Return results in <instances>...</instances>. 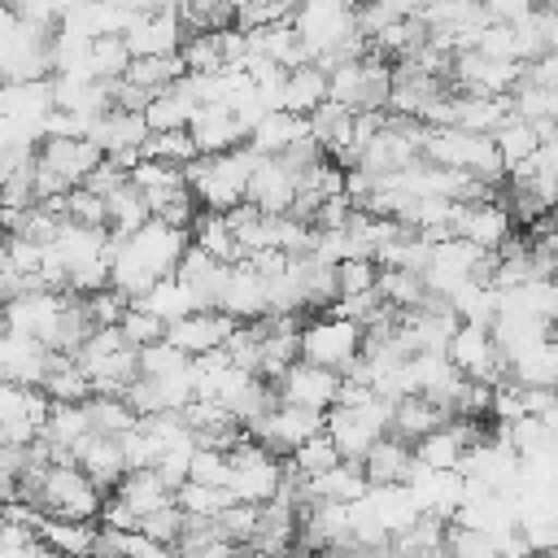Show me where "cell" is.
Wrapping results in <instances>:
<instances>
[{"mask_svg":"<svg viewBox=\"0 0 558 558\" xmlns=\"http://www.w3.org/2000/svg\"><path fill=\"white\" fill-rule=\"evenodd\" d=\"M253 166H257V153L248 144L235 148V153H222V157H196L183 170L196 209L201 214H231L235 205H244Z\"/></svg>","mask_w":558,"mask_h":558,"instance_id":"cell-1","label":"cell"},{"mask_svg":"<svg viewBox=\"0 0 558 558\" xmlns=\"http://www.w3.org/2000/svg\"><path fill=\"white\" fill-rule=\"evenodd\" d=\"M392 427V401L388 397H366L362 405H331L323 414V436L336 445L340 462H357L371 453L375 440H384Z\"/></svg>","mask_w":558,"mask_h":558,"instance_id":"cell-2","label":"cell"},{"mask_svg":"<svg viewBox=\"0 0 558 558\" xmlns=\"http://www.w3.org/2000/svg\"><path fill=\"white\" fill-rule=\"evenodd\" d=\"M362 357V327L336 314H318V318H301V362L323 366L331 375H349L353 362Z\"/></svg>","mask_w":558,"mask_h":558,"instance_id":"cell-3","label":"cell"},{"mask_svg":"<svg viewBox=\"0 0 558 558\" xmlns=\"http://www.w3.org/2000/svg\"><path fill=\"white\" fill-rule=\"evenodd\" d=\"M227 462H231V475H227L231 501H240V506H266V501L279 497V488H283V462L279 458H270L253 440H240L227 453Z\"/></svg>","mask_w":558,"mask_h":558,"instance_id":"cell-4","label":"cell"},{"mask_svg":"<svg viewBox=\"0 0 558 558\" xmlns=\"http://www.w3.org/2000/svg\"><path fill=\"white\" fill-rule=\"evenodd\" d=\"M257 449H266L270 458L288 462L305 440L323 436V414L318 410H301V405H275L266 418H257L248 432H244Z\"/></svg>","mask_w":558,"mask_h":558,"instance_id":"cell-5","label":"cell"},{"mask_svg":"<svg viewBox=\"0 0 558 558\" xmlns=\"http://www.w3.org/2000/svg\"><path fill=\"white\" fill-rule=\"evenodd\" d=\"M445 357L453 362V371H458L462 379H475V384H488V388L510 384L506 357L497 353L493 331H484V327H466V323H458V331H453Z\"/></svg>","mask_w":558,"mask_h":558,"instance_id":"cell-6","label":"cell"},{"mask_svg":"<svg viewBox=\"0 0 558 558\" xmlns=\"http://www.w3.org/2000/svg\"><path fill=\"white\" fill-rule=\"evenodd\" d=\"M126 48H131V61L140 57H179L187 31L179 22V9L170 4H140L135 22L126 26Z\"/></svg>","mask_w":558,"mask_h":558,"instance_id":"cell-7","label":"cell"},{"mask_svg":"<svg viewBox=\"0 0 558 558\" xmlns=\"http://www.w3.org/2000/svg\"><path fill=\"white\" fill-rule=\"evenodd\" d=\"M453 235L480 253H501L510 240H514V218L506 209L501 196L493 201H475V205H458V222H453Z\"/></svg>","mask_w":558,"mask_h":558,"instance_id":"cell-8","label":"cell"},{"mask_svg":"<svg viewBox=\"0 0 558 558\" xmlns=\"http://www.w3.org/2000/svg\"><path fill=\"white\" fill-rule=\"evenodd\" d=\"M100 161H105V157H100V148H96L92 140H44V144L35 148V166H39L48 179H57L65 192L83 187L87 174H92Z\"/></svg>","mask_w":558,"mask_h":558,"instance_id":"cell-9","label":"cell"},{"mask_svg":"<svg viewBox=\"0 0 558 558\" xmlns=\"http://www.w3.org/2000/svg\"><path fill=\"white\" fill-rule=\"evenodd\" d=\"M270 388H275L279 405H301V410L327 414V410L336 405L340 375H331V371H323V366H310V362H292Z\"/></svg>","mask_w":558,"mask_h":558,"instance_id":"cell-10","label":"cell"},{"mask_svg":"<svg viewBox=\"0 0 558 558\" xmlns=\"http://www.w3.org/2000/svg\"><path fill=\"white\" fill-rule=\"evenodd\" d=\"M484 423H458L449 418L445 427L427 432L418 445H414V462L427 466V471H462V458L484 440Z\"/></svg>","mask_w":558,"mask_h":558,"instance_id":"cell-11","label":"cell"},{"mask_svg":"<svg viewBox=\"0 0 558 558\" xmlns=\"http://www.w3.org/2000/svg\"><path fill=\"white\" fill-rule=\"evenodd\" d=\"M218 314H227L231 323H257V318H266V279L248 266V262H235V266H227V275H222V288H218V305H214Z\"/></svg>","mask_w":558,"mask_h":558,"instance_id":"cell-12","label":"cell"},{"mask_svg":"<svg viewBox=\"0 0 558 558\" xmlns=\"http://www.w3.org/2000/svg\"><path fill=\"white\" fill-rule=\"evenodd\" d=\"M244 201L266 214V218H279V214H292V201H296V174L279 161V157H257L253 174H248V192Z\"/></svg>","mask_w":558,"mask_h":558,"instance_id":"cell-13","label":"cell"},{"mask_svg":"<svg viewBox=\"0 0 558 558\" xmlns=\"http://www.w3.org/2000/svg\"><path fill=\"white\" fill-rule=\"evenodd\" d=\"M235 327H240V323H231L227 314H218V310H201V314H187V318L170 323V327H166V344L179 349L183 357H205V353L222 349V344L231 340Z\"/></svg>","mask_w":558,"mask_h":558,"instance_id":"cell-14","label":"cell"},{"mask_svg":"<svg viewBox=\"0 0 558 558\" xmlns=\"http://www.w3.org/2000/svg\"><path fill=\"white\" fill-rule=\"evenodd\" d=\"M187 140L196 144L201 157H222V153H235L248 144V131L240 126V118L222 105H201L187 122Z\"/></svg>","mask_w":558,"mask_h":558,"instance_id":"cell-15","label":"cell"},{"mask_svg":"<svg viewBox=\"0 0 558 558\" xmlns=\"http://www.w3.org/2000/svg\"><path fill=\"white\" fill-rule=\"evenodd\" d=\"M48 366H52V353L35 336H17V331H4L0 336V384L39 388L44 375H48Z\"/></svg>","mask_w":558,"mask_h":558,"instance_id":"cell-16","label":"cell"},{"mask_svg":"<svg viewBox=\"0 0 558 558\" xmlns=\"http://www.w3.org/2000/svg\"><path fill=\"white\" fill-rule=\"evenodd\" d=\"M70 462L105 493V488H113L122 475H126V458H122V440H113V436H96V432H87L78 445H74V453H70Z\"/></svg>","mask_w":558,"mask_h":558,"instance_id":"cell-17","label":"cell"},{"mask_svg":"<svg viewBox=\"0 0 558 558\" xmlns=\"http://www.w3.org/2000/svg\"><path fill=\"white\" fill-rule=\"evenodd\" d=\"M414 466H418L414 462V445H405L397 436L375 440L371 453L362 458V475H366L371 488H401V484H410Z\"/></svg>","mask_w":558,"mask_h":558,"instance_id":"cell-18","label":"cell"},{"mask_svg":"<svg viewBox=\"0 0 558 558\" xmlns=\"http://www.w3.org/2000/svg\"><path fill=\"white\" fill-rule=\"evenodd\" d=\"M510 118V96H466L449 92V126L471 135H493Z\"/></svg>","mask_w":558,"mask_h":558,"instance_id":"cell-19","label":"cell"},{"mask_svg":"<svg viewBox=\"0 0 558 558\" xmlns=\"http://www.w3.org/2000/svg\"><path fill=\"white\" fill-rule=\"evenodd\" d=\"M366 488H371V484H366V475H362L357 462H336L331 471H323V475H314V480L301 484V506H305V501L353 506V501L366 497Z\"/></svg>","mask_w":558,"mask_h":558,"instance_id":"cell-20","label":"cell"},{"mask_svg":"<svg viewBox=\"0 0 558 558\" xmlns=\"http://www.w3.org/2000/svg\"><path fill=\"white\" fill-rule=\"evenodd\" d=\"M222 275H227V266H222V262H214L209 253H201L196 244H187V253H183V262H179V270H174V279L192 292L196 310H214V305H218Z\"/></svg>","mask_w":558,"mask_h":558,"instance_id":"cell-21","label":"cell"},{"mask_svg":"<svg viewBox=\"0 0 558 558\" xmlns=\"http://www.w3.org/2000/svg\"><path fill=\"white\" fill-rule=\"evenodd\" d=\"M301 140H310V118H292V113H283V109H275V113H266L253 131H248V148L257 153V157H283L292 144H301Z\"/></svg>","mask_w":558,"mask_h":558,"instance_id":"cell-22","label":"cell"},{"mask_svg":"<svg viewBox=\"0 0 558 558\" xmlns=\"http://www.w3.org/2000/svg\"><path fill=\"white\" fill-rule=\"evenodd\" d=\"M445 423H449L445 405H436L427 397H397L392 401V427H388V436H397L405 445H418L427 432H436Z\"/></svg>","mask_w":558,"mask_h":558,"instance_id":"cell-23","label":"cell"},{"mask_svg":"<svg viewBox=\"0 0 558 558\" xmlns=\"http://www.w3.org/2000/svg\"><path fill=\"white\" fill-rule=\"evenodd\" d=\"M323 105H327V74L318 65H301V70H288L283 74V87H279V109L283 113L310 118Z\"/></svg>","mask_w":558,"mask_h":558,"instance_id":"cell-24","label":"cell"},{"mask_svg":"<svg viewBox=\"0 0 558 558\" xmlns=\"http://www.w3.org/2000/svg\"><path fill=\"white\" fill-rule=\"evenodd\" d=\"M113 501H118L122 510H131L135 519H144V514H153V510L170 506V501H174V493L157 480V471H126V475L113 484Z\"/></svg>","mask_w":558,"mask_h":558,"instance_id":"cell-25","label":"cell"},{"mask_svg":"<svg viewBox=\"0 0 558 558\" xmlns=\"http://www.w3.org/2000/svg\"><path fill=\"white\" fill-rule=\"evenodd\" d=\"M148 218H153V214H148V201H144L131 183H122L118 192L105 196V231H109V240H126V235H135Z\"/></svg>","mask_w":558,"mask_h":558,"instance_id":"cell-26","label":"cell"},{"mask_svg":"<svg viewBox=\"0 0 558 558\" xmlns=\"http://www.w3.org/2000/svg\"><path fill=\"white\" fill-rule=\"evenodd\" d=\"M187 235H192V244H196L201 253H209V257L222 262V266L244 262V253H240V244H235V235H231V227H227L222 214H196L192 227H187Z\"/></svg>","mask_w":558,"mask_h":558,"instance_id":"cell-27","label":"cell"},{"mask_svg":"<svg viewBox=\"0 0 558 558\" xmlns=\"http://www.w3.org/2000/svg\"><path fill=\"white\" fill-rule=\"evenodd\" d=\"M135 305H140L144 314H153L157 323H166V327H170V323H179V318H187V314H201V310H196V301H192V292H187L174 275H170V279H157V283L135 301Z\"/></svg>","mask_w":558,"mask_h":558,"instance_id":"cell-28","label":"cell"},{"mask_svg":"<svg viewBox=\"0 0 558 558\" xmlns=\"http://www.w3.org/2000/svg\"><path fill=\"white\" fill-rule=\"evenodd\" d=\"M39 541L57 558H92L96 549V523H61V519H39Z\"/></svg>","mask_w":558,"mask_h":558,"instance_id":"cell-29","label":"cell"},{"mask_svg":"<svg viewBox=\"0 0 558 558\" xmlns=\"http://www.w3.org/2000/svg\"><path fill=\"white\" fill-rule=\"evenodd\" d=\"M39 392H44L52 405H83V401L92 397V384H87V375L78 371L74 357H52V366H48Z\"/></svg>","mask_w":558,"mask_h":558,"instance_id":"cell-30","label":"cell"},{"mask_svg":"<svg viewBox=\"0 0 558 558\" xmlns=\"http://www.w3.org/2000/svg\"><path fill=\"white\" fill-rule=\"evenodd\" d=\"M192 113H196V105H192V100H187L179 87H170V92H157V96L144 105V126H148V135L187 131Z\"/></svg>","mask_w":558,"mask_h":558,"instance_id":"cell-31","label":"cell"},{"mask_svg":"<svg viewBox=\"0 0 558 558\" xmlns=\"http://www.w3.org/2000/svg\"><path fill=\"white\" fill-rule=\"evenodd\" d=\"M493 144H497V157H501V166H506V174L514 170V166H523L527 157H536V148H541V135H536V126L532 122H523V118H506L497 131H493Z\"/></svg>","mask_w":558,"mask_h":558,"instance_id":"cell-32","label":"cell"},{"mask_svg":"<svg viewBox=\"0 0 558 558\" xmlns=\"http://www.w3.org/2000/svg\"><path fill=\"white\" fill-rule=\"evenodd\" d=\"M183 74H187V70H183L179 57H140V61H131V70H126V83L140 87V92L153 100L157 92H170Z\"/></svg>","mask_w":558,"mask_h":558,"instance_id":"cell-33","label":"cell"},{"mask_svg":"<svg viewBox=\"0 0 558 558\" xmlns=\"http://www.w3.org/2000/svg\"><path fill=\"white\" fill-rule=\"evenodd\" d=\"M375 292H379L384 310H392V314H410V310H418L423 296H427L423 275H410V270H379Z\"/></svg>","mask_w":558,"mask_h":558,"instance_id":"cell-34","label":"cell"},{"mask_svg":"<svg viewBox=\"0 0 558 558\" xmlns=\"http://www.w3.org/2000/svg\"><path fill=\"white\" fill-rule=\"evenodd\" d=\"M83 410H87V427H92L96 436H113V440H122V436L140 423L135 410H131L122 397H87Z\"/></svg>","mask_w":558,"mask_h":558,"instance_id":"cell-35","label":"cell"},{"mask_svg":"<svg viewBox=\"0 0 558 558\" xmlns=\"http://www.w3.org/2000/svg\"><path fill=\"white\" fill-rule=\"evenodd\" d=\"M174 506L183 510V519H205V523H214V519L231 506V493H227V488H205V484H179V488H174Z\"/></svg>","mask_w":558,"mask_h":558,"instance_id":"cell-36","label":"cell"},{"mask_svg":"<svg viewBox=\"0 0 558 558\" xmlns=\"http://www.w3.org/2000/svg\"><path fill=\"white\" fill-rule=\"evenodd\" d=\"M126 70H131V48L122 35L92 39V78L96 83H118V78H126Z\"/></svg>","mask_w":558,"mask_h":558,"instance_id":"cell-37","label":"cell"},{"mask_svg":"<svg viewBox=\"0 0 558 558\" xmlns=\"http://www.w3.org/2000/svg\"><path fill=\"white\" fill-rule=\"evenodd\" d=\"M144 157H148V161H161V166H174V170H187L201 153H196V144L187 140V131H166V135H148Z\"/></svg>","mask_w":558,"mask_h":558,"instance_id":"cell-38","label":"cell"},{"mask_svg":"<svg viewBox=\"0 0 558 558\" xmlns=\"http://www.w3.org/2000/svg\"><path fill=\"white\" fill-rule=\"evenodd\" d=\"M135 366H140V379H174L183 371H192V357H183L179 349H170L166 340L161 344H148L135 353Z\"/></svg>","mask_w":558,"mask_h":558,"instance_id":"cell-39","label":"cell"},{"mask_svg":"<svg viewBox=\"0 0 558 558\" xmlns=\"http://www.w3.org/2000/svg\"><path fill=\"white\" fill-rule=\"evenodd\" d=\"M340 462V453H336V445L327 440V436H314V440H305L292 458H288V471L292 475H301V480H314V475H323V471H331Z\"/></svg>","mask_w":558,"mask_h":558,"instance_id":"cell-40","label":"cell"},{"mask_svg":"<svg viewBox=\"0 0 558 558\" xmlns=\"http://www.w3.org/2000/svg\"><path fill=\"white\" fill-rule=\"evenodd\" d=\"M257 510H262V506H240V501H231V506L214 519L218 536H222L227 545H235V549H248V545H253V532H257Z\"/></svg>","mask_w":558,"mask_h":558,"instance_id":"cell-41","label":"cell"},{"mask_svg":"<svg viewBox=\"0 0 558 558\" xmlns=\"http://www.w3.org/2000/svg\"><path fill=\"white\" fill-rule=\"evenodd\" d=\"M179 61H183V70H187V74H201V78L218 74V70H222L218 35H187V39H183V48H179Z\"/></svg>","mask_w":558,"mask_h":558,"instance_id":"cell-42","label":"cell"},{"mask_svg":"<svg viewBox=\"0 0 558 558\" xmlns=\"http://www.w3.org/2000/svg\"><path fill=\"white\" fill-rule=\"evenodd\" d=\"M118 331H122V340L140 353V349H148V344H161L166 340V323H157L153 314H144L140 305H126V314L118 318Z\"/></svg>","mask_w":558,"mask_h":558,"instance_id":"cell-43","label":"cell"},{"mask_svg":"<svg viewBox=\"0 0 558 558\" xmlns=\"http://www.w3.org/2000/svg\"><path fill=\"white\" fill-rule=\"evenodd\" d=\"M292 13H296V4H240L235 9V17H231V26L235 31H244V35H257V31H266V26H283V22H292Z\"/></svg>","mask_w":558,"mask_h":558,"instance_id":"cell-44","label":"cell"},{"mask_svg":"<svg viewBox=\"0 0 558 558\" xmlns=\"http://www.w3.org/2000/svg\"><path fill=\"white\" fill-rule=\"evenodd\" d=\"M183 510L170 501V506H161V510H153V514H144L140 519V536H148L153 545H161V549H174V541L183 536Z\"/></svg>","mask_w":558,"mask_h":558,"instance_id":"cell-45","label":"cell"},{"mask_svg":"<svg viewBox=\"0 0 558 558\" xmlns=\"http://www.w3.org/2000/svg\"><path fill=\"white\" fill-rule=\"evenodd\" d=\"M227 475H231V462H227V453H218V449H196V453H192V466H187V484L227 488Z\"/></svg>","mask_w":558,"mask_h":558,"instance_id":"cell-46","label":"cell"},{"mask_svg":"<svg viewBox=\"0 0 558 558\" xmlns=\"http://www.w3.org/2000/svg\"><path fill=\"white\" fill-rule=\"evenodd\" d=\"M61 218H65V222H78V227H105V201L92 196L87 187H74V192H65Z\"/></svg>","mask_w":558,"mask_h":558,"instance_id":"cell-47","label":"cell"},{"mask_svg":"<svg viewBox=\"0 0 558 558\" xmlns=\"http://www.w3.org/2000/svg\"><path fill=\"white\" fill-rule=\"evenodd\" d=\"M336 279H340V296H362V292H375L379 266L366 262V257H353V262H340L336 266Z\"/></svg>","mask_w":558,"mask_h":558,"instance_id":"cell-48","label":"cell"},{"mask_svg":"<svg viewBox=\"0 0 558 558\" xmlns=\"http://www.w3.org/2000/svg\"><path fill=\"white\" fill-rule=\"evenodd\" d=\"M445 558H497V549H493L488 536L449 523V532H445Z\"/></svg>","mask_w":558,"mask_h":558,"instance_id":"cell-49","label":"cell"},{"mask_svg":"<svg viewBox=\"0 0 558 558\" xmlns=\"http://www.w3.org/2000/svg\"><path fill=\"white\" fill-rule=\"evenodd\" d=\"M122 183H131V174H126V170H118L113 161H100V166L87 174V183H83V187H87L92 196H100V201H105V196H109V192H118Z\"/></svg>","mask_w":558,"mask_h":558,"instance_id":"cell-50","label":"cell"}]
</instances>
